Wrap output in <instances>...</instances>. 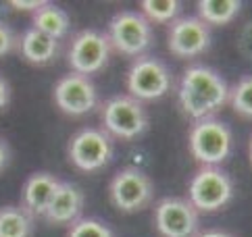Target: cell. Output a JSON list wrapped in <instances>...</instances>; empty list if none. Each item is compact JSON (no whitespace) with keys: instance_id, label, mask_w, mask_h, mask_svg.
<instances>
[{"instance_id":"12","label":"cell","mask_w":252,"mask_h":237,"mask_svg":"<svg viewBox=\"0 0 252 237\" xmlns=\"http://www.w3.org/2000/svg\"><path fill=\"white\" fill-rule=\"evenodd\" d=\"M155 225L160 237H196L198 210L190 200L169 196L155 208Z\"/></svg>"},{"instance_id":"28","label":"cell","mask_w":252,"mask_h":237,"mask_svg":"<svg viewBox=\"0 0 252 237\" xmlns=\"http://www.w3.org/2000/svg\"><path fill=\"white\" fill-rule=\"evenodd\" d=\"M248 156H250V162H252V138L248 142Z\"/></svg>"},{"instance_id":"19","label":"cell","mask_w":252,"mask_h":237,"mask_svg":"<svg viewBox=\"0 0 252 237\" xmlns=\"http://www.w3.org/2000/svg\"><path fill=\"white\" fill-rule=\"evenodd\" d=\"M140 8L150 23H173L179 19L182 2L179 0H142Z\"/></svg>"},{"instance_id":"13","label":"cell","mask_w":252,"mask_h":237,"mask_svg":"<svg viewBox=\"0 0 252 237\" xmlns=\"http://www.w3.org/2000/svg\"><path fill=\"white\" fill-rule=\"evenodd\" d=\"M84 202H86L84 191L75 183H71V181H61L57 191H55V198H52L48 210L42 218L48 225H55V227H61V225L71 227L75 221L82 218Z\"/></svg>"},{"instance_id":"10","label":"cell","mask_w":252,"mask_h":237,"mask_svg":"<svg viewBox=\"0 0 252 237\" xmlns=\"http://www.w3.org/2000/svg\"><path fill=\"white\" fill-rule=\"evenodd\" d=\"M52 98H55L59 111L69 117H84L96 111L98 106V92L94 81L73 71L63 75L55 84Z\"/></svg>"},{"instance_id":"8","label":"cell","mask_w":252,"mask_h":237,"mask_svg":"<svg viewBox=\"0 0 252 237\" xmlns=\"http://www.w3.org/2000/svg\"><path fill=\"white\" fill-rule=\"evenodd\" d=\"M155 196L152 179L138 167L119 169L109 183V198L121 212H140Z\"/></svg>"},{"instance_id":"1","label":"cell","mask_w":252,"mask_h":237,"mask_svg":"<svg viewBox=\"0 0 252 237\" xmlns=\"http://www.w3.org/2000/svg\"><path fill=\"white\" fill-rule=\"evenodd\" d=\"M179 108L192 121L215 117L229 102V86L215 69L192 65L182 73L177 88Z\"/></svg>"},{"instance_id":"26","label":"cell","mask_w":252,"mask_h":237,"mask_svg":"<svg viewBox=\"0 0 252 237\" xmlns=\"http://www.w3.org/2000/svg\"><path fill=\"white\" fill-rule=\"evenodd\" d=\"M13 160V152H11V146L6 144L4 138H0V173H2Z\"/></svg>"},{"instance_id":"25","label":"cell","mask_w":252,"mask_h":237,"mask_svg":"<svg viewBox=\"0 0 252 237\" xmlns=\"http://www.w3.org/2000/svg\"><path fill=\"white\" fill-rule=\"evenodd\" d=\"M11 98H13V89H11V84L0 75V113L11 104Z\"/></svg>"},{"instance_id":"27","label":"cell","mask_w":252,"mask_h":237,"mask_svg":"<svg viewBox=\"0 0 252 237\" xmlns=\"http://www.w3.org/2000/svg\"><path fill=\"white\" fill-rule=\"evenodd\" d=\"M196 237H236V235H231V233L223 231V229H209V231H202V233H198Z\"/></svg>"},{"instance_id":"6","label":"cell","mask_w":252,"mask_h":237,"mask_svg":"<svg viewBox=\"0 0 252 237\" xmlns=\"http://www.w3.org/2000/svg\"><path fill=\"white\" fill-rule=\"evenodd\" d=\"M69 162L82 173L100 171L113 158V138L104 129L84 127L67 144Z\"/></svg>"},{"instance_id":"15","label":"cell","mask_w":252,"mask_h":237,"mask_svg":"<svg viewBox=\"0 0 252 237\" xmlns=\"http://www.w3.org/2000/svg\"><path fill=\"white\" fill-rule=\"evenodd\" d=\"M61 42L42 33L33 27H28L19 38V52L21 57L32 65H50L59 57Z\"/></svg>"},{"instance_id":"22","label":"cell","mask_w":252,"mask_h":237,"mask_svg":"<svg viewBox=\"0 0 252 237\" xmlns=\"http://www.w3.org/2000/svg\"><path fill=\"white\" fill-rule=\"evenodd\" d=\"M17 48H19V38L4 21H0V57H6Z\"/></svg>"},{"instance_id":"14","label":"cell","mask_w":252,"mask_h":237,"mask_svg":"<svg viewBox=\"0 0 252 237\" xmlns=\"http://www.w3.org/2000/svg\"><path fill=\"white\" fill-rule=\"evenodd\" d=\"M61 181L52 175V173H32L28 181L23 183L21 191V206L28 210L33 218L35 216H44L48 210V206L55 198V191L59 187Z\"/></svg>"},{"instance_id":"7","label":"cell","mask_w":252,"mask_h":237,"mask_svg":"<svg viewBox=\"0 0 252 237\" xmlns=\"http://www.w3.org/2000/svg\"><path fill=\"white\" fill-rule=\"evenodd\" d=\"M127 94L140 102H152V100L163 98L171 88V73L165 62H160L155 57H138L127 69L125 77Z\"/></svg>"},{"instance_id":"9","label":"cell","mask_w":252,"mask_h":237,"mask_svg":"<svg viewBox=\"0 0 252 237\" xmlns=\"http://www.w3.org/2000/svg\"><path fill=\"white\" fill-rule=\"evenodd\" d=\"M111 54L113 46L109 42V35L96 30H84L71 40L67 60L73 73L90 77L109 65Z\"/></svg>"},{"instance_id":"20","label":"cell","mask_w":252,"mask_h":237,"mask_svg":"<svg viewBox=\"0 0 252 237\" xmlns=\"http://www.w3.org/2000/svg\"><path fill=\"white\" fill-rule=\"evenodd\" d=\"M229 106L236 115L252 118V75H244L229 88Z\"/></svg>"},{"instance_id":"16","label":"cell","mask_w":252,"mask_h":237,"mask_svg":"<svg viewBox=\"0 0 252 237\" xmlns=\"http://www.w3.org/2000/svg\"><path fill=\"white\" fill-rule=\"evenodd\" d=\"M69 25H71V21H69V15L65 13V8H61L59 4H52V2H46L32 15L33 30L46 33L59 42L67 35Z\"/></svg>"},{"instance_id":"2","label":"cell","mask_w":252,"mask_h":237,"mask_svg":"<svg viewBox=\"0 0 252 237\" xmlns=\"http://www.w3.org/2000/svg\"><path fill=\"white\" fill-rule=\"evenodd\" d=\"M102 127L111 138L136 140L148 129V113L144 102L129 94H117L100 106Z\"/></svg>"},{"instance_id":"23","label":"cell","mask_w":252,"mask_h":237,"mask_svg":"<svg viewBox=\"0 0 252 237\" xmlns=\"http://www.w3.org/2000/svg\"><path fill=\"white\" fill-rule=\"evenodd\" d=\"M238 50L244 59L252 60V21H248L238 33Z\"/></svg>"},{"instance_id":"24","label":"cell","mask_w":252,"mask_h":237,"mask_svg":"<svg viewBox=\"0 0 252 237\" xmlns=\"http://www.w3.org/2000/svg\"><path fill=\"white\" fill-rule=\"evenodd\" d=\"M44 4H46V0H11L8 2V6H13L15 11H30V13H35Z\"/></svg>"},{"instance_id":"21","label":"cell","mask_w":252,"mask_h":237,"mask_svg":"<svg viewBox=\"0 0 252 237\" xmlns=\"http://www.w3.org/2000/svg\"><path fill=\"white\" fill-rule=\"evenodd\" d=\"M67 237H115L113 231L98 218H79L69 227Z\"/></svg>"},{"instance_id":"3","label":"cell","mask_w":252,"mask_h":237,"mask_svg":"<svg viewBox=\"0 0 252 237\" xmlns=\"http://www.w3.org/2000/svg\"><path fill=\"white\" fill-rule=\"evenodd\" d=\"M188 148L202 167H219L231 152V129L215 117L194 121L188 133Z\"/></svg>"},{"instance_id":"4","label":"cell","mask_w":252,"mask_h":237,"mask_svg":"<svg viewBox=\"0 0 252 237\" xmlns=\"http://www.w3.org/2000/svg\"><path fill=\"white\" fill-rule=\"evenodd\" d=\"M106 35L113 50L123 57H144V52L152 46V25L136 11L115 13L106 27Z\"/></svg>"},{"instance_id":"11","label":"cell","mask_w":252,"mask_h":237,"mask_svg":"<svg viewBox=\"0 0 252 237\" xmlns=\"http://www.w3.org/2000/svg\"><path fill=\"white\" fill-rule=\"evenodd\" d=\"M167 46L177 59L200 57L211 48V27L198 15L179 17L173 23H169Z\"/></svg>"},{"instance_id":"17","label":"cell","mask_w":252,"mask_h":237,"mask_svg":"<svg viewBox=\"0 0 252 237\" xmlns=\"http://www.w3.org/2000/svg\"><path fill=\"white\" fill-rule=\"evenodd\" d=\"M33 216L19 204L0 206V237H32Z\"/></svg>"},{"instance_id":"18","label":"cell","mask_w":252,"mask_h":237,"mask_svg":"<svg viewBox=\"0 0 252 237\" xmlns=\"http://www.w3.org/2000/svg\"><path fill=\"white\" fill-rule=\"evenodd\" d=\"M242 11L240 0H200L198 2V17L206 25H227Z\"/></svg>"},{"instance_id":"5","label":"cell","mask_w":252,"mask_h":237,"mask_svg":"<svg viewBox=\"0 0 252 237\" xmlns=\"http://www.w3.org/2000/svg\"><path fill=\"white\" fill-rule=\"evenodd\" d=\"M233 183L221 167H200L188 185V200L198 212H217L229 204Z\"/></svg>"}]
</instances>
